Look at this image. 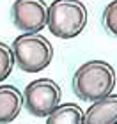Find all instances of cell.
I'll list each match as a JSON object with an SVG mask.
<instances>
[{"label":"cell","mask_w":117,"mask_h":124,"mask_svg":"<svg viewBox=\"0 0 117 124\" xmlns=\"http://www.w3.org/2000/svg\"><path fill=\"white\" fill-rule=\"evenodd\" d=\"M89 20L82 0H53L48 7V29L59 39H73L85 30Z\"/></svg>","instance_id":"cell-2"},{"label":"cell","mask_w":117,"mask_h":124,"mask_svg":"<svg viewBox=\"0 0 117 124\" xmlns=\"http://www.w3.org/2000/svg\"><path fill=\"white\" fill-rule=\"evenodd\" d=\"M13 52L23 73H39L52 64L53 46L41 34H21L14 39Z\"/></svg>","instance_id":"cell-3"},{"label":"cell","mask_w":117,"mask_h":124,"mask_svg":"<svg viewBox=\"0 0 117 124\" xmlns=\"http://www.w3.org/2000/svg\"><path fill=\"white\" fill-rule=\"evenodd\" d=\"M46 124H85V112L76 103H64L46 117Z\"/></svg>","instance_id":"cell-8"},{"label":"cell","mask_w":117,"mask_h":124,"mask_svg":"<svg viewBox=\"0 0 117 124\" xmlns=\"http://www.w3.org/2000/svg\"><path fill=\"white\" fill-rule=\"evenodd\" d=\"M115 87V69L107 60H87L73 75V92L80 101L96 103L112 94Z\"/></svg>","instance_id":"cell-1"},{"label":"cell","mask_w":117,"mask_h":124,"mask_svg":"<svg viewBox=\"0 0 117 124\" xmlns=\"http://www.w3.org/2000/svg\"><path fill=\"white\" fill-rule=\"evenodd\" d=\"M85 124H117V94H110L89 106Z\"/></svg>","instance_id":"cell-6"},{"label":"cell","mask_w":117,"mask_h":124,"mask_svg":"<svg viewBox=\"0 0 117 124\" xmlns=\"http://www.w3.org/2000/svg\"><path fill=\"white\" fill-rule=\"evenodd\" d=\"M62 91L52 78H37L23 91L25 108L34 117H48L60 105Z\"/></svg>","instance_id":"cell-4"},{"label":"cell","mask_w":117,"mask_h":124,"mask_svg":"<svg viewBox=\"0 0 117 124\" xmlns=\"http://www.w3.org/2000/svg\"><path fill=\"white\" fill-rule=\"evenodd\" d=\"M48 7L44 0H14L11 16L16 29L23 34H39L48 27Z\"/></svg>","instance_id":"cell-5"},{"label":"cell","mask_w":117,"mask_h":124,"mask_svg":"<svg viewBox=\"0 0 117 124\" xmlns=\"http://www.w3.org/2000/svg\"><path fill=\"white\" fill-rule=\"evenodd\" d=\"M103 27L108 34L117 37V0H112V2L107 4V7L103 11Z\"/></svg>","instance_id":"cell-10"},{"label":"cell","mask_w":117,"mask_h":124,"mask_svg":"<svg viewBox=\"0 0 117 124\" xmlns=\"http://www.w3.org/2000/svg\"><path fill=\"white\" fill-rule=\"evenodd\" d=\"M14 64H16V57H14L13 46L0 41V82H4L13 73Z\"/></svg>","instance_id":"cell-9"},{"label":"cell","mask_w":117,"mask_h":124,"mask_svg":"<svg viewBox=\"0 0 117 124\" xmlns=\"http://www.w3.org/2000/svg\"><path fill=\"white\" fill-rule=\"evenodd\" d=\"M23 105V94L14 85H0V124L14 121L20 115Z\"/></svg>","instance_id":"cell-7"}]
</instances>
